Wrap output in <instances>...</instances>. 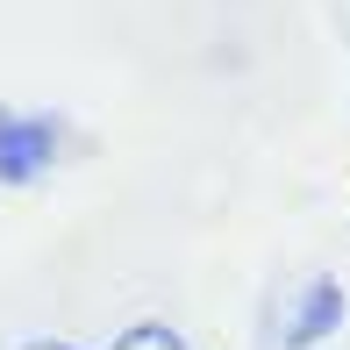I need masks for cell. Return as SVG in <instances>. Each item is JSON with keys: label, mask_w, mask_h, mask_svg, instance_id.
I'll use <instances>...</instances> for the list:
<instances>
[{"label": "cell", "mask_w": 350, "mask_h": 350, "mask_svg": "<svg viewBox=\"0 0 350 350\" xmlns=\"http://www.w3.org/2000/svg\"><path fill=\"white\" fill-rule=\"evenodd\" d=\"M115 350H193V343H186L172 322H136V329L115 336Z\"/></svg>", "instance_id": "obj_3"}, {"label": "cell", "mask_w": 350, "mask_h": 350, "mask_svg": "<svg viewBox=\"0 0 350 350\" xmlns=\"http://www.w3.org/2000/svg\"><path fill=\"white\" fill-rule=\"evenodd\" d=\"M336 322H343V286L336 279H314L308 293H300L293 322H286V343H322Z\"/></svg>", "instance_id": "obj_2"}, {"label": "cell", "mask_w": 350, "mask_h": 350, "mask_svg": "<svg viewBox=\"0 0 350 350\" xmlns=\"http://www.w3.org/2000/svg\"><path fill=\"white\" fill-rule=\"evenodd\" d=\"M22 350H79V343H51V336H43V343H22Z\"/></svg>", "instance_id": "obj_4"}, {"label": "cell", "mask_w": 350, "mask_h": 350, "mask_svg": "<svg viewBox=\"0 0 350 350\" xmlns=\"http://www.w3.org/2000/svg\"><path fill=\"white\" fill-rule=\"evenodd\" d=\"M65 150V129L36 107H0V186H29L57 165Z\"/></svg>", "instance_id": "obj_1"}]
</instances>
